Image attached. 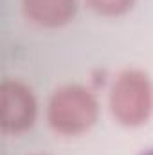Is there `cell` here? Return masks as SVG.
Here are the masks:
<instances>
[{
    "label": "cell",
    "instance_id": "4",
    "mask_svg": "<svg viewBox=\"0 0 153 155\" xmlns=\"http://www.w3.org/2000/svg\"><path fill=\"white\" fill-rule=\"evenodd\" d=\"M24 15L41 27H61L77 11V0H22Z\"/></svg>",
    "mask_w": 153,
    "mask_h": 155
},
{
    "label": "cell",
    "instance_id": "2",
    "mask_svg": "<svg viewBox=\"0 0 153 155\" xmlns=\"http://www.w3.org/2000/svg\"><path fill=\"white\" fill-rule=\"evenodd\" d=\"M112 116L124 126H139L153 110V87L146 72L137 69L122 71L110 88Z\"/></svg>",
    "mask_w": 153,
    "mask_h": 155
},
{
    "label": "cell",
    "instance_id": "6",
    "mask_svg": "<svg viewBox=\"0 0 153 155\" xmlns=\"http://www.w3.org/2000/svg\"><path fill=\"white\" fill-rule=\"evenodd\" d=\"M142 155H153V148H150V150H146V152H144Z\"/></svg>",
    "mask_w": 153,
    "mask_h": 155
},
{
    "label": "cell",
    "instance_id": "5",
    "mask_svg": "<svg viewBox=\"0 0 153 155\" xmlns=\"http://www.w3.org/2000/svg\"><path fill=\"white\" fill-rule=\"evenodd\" d=\"M86 5L103 16H121L128 13L135 0H85Z\"/></svg>",
    "mask_w": 153,
    "mask_h": 155
},
{
    "label": "cell",
    "instance_id": "3",
    "mask_svg": "<svg viewBox=\"0 0 153 155\" xmlns=\"http://www.w3.org/2000/svg\"><path fill=\"white\" fill-rule=\"evenodd\" d=\"M38 114V103L33 90L20 79L2 81V132L22 134L29 130Z\"/></svg>",
    "mask_w": 153,
    "mask_h": 155
},
{
    "label": "cell",
    "instance_id": "1",
    "mask_svg": "<svg viewBox=\"0 0 153 155\" xmlns=\"http://www.w3.org/2000/svg\"><path fill=\"white\" fill-rule=\"evenodd\" d=\"M96 96L83 85H63L56 88L47 103V123L61 135H79L97 119Z\"/></svg>",
    "mask_w": 153,
    "mask_h": 155
}]
</instances>
